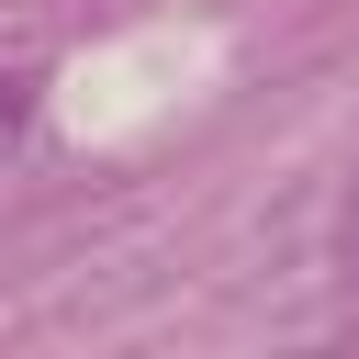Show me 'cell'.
<instances>
[{
  "label": "cell",
  "instance_id": "obj_1",
  "mask_svg": "<svg viewBox=\"0 0 359 359\" xmlns=\"http://www.w3.org/2000/svg\"><path fill=\"white\" fill-rule=\"evenodd\" d=\"M22 123H34V79H0V146H11Z\"/></svg>",
  "mask_w": 359,
  "mask_h": 359
}]
</instances>
